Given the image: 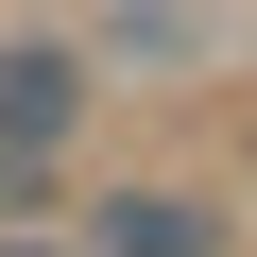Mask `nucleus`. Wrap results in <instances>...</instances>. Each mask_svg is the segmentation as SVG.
Returning a JSON list of instances; mask_svg holds the SVG:
<instances>
[{
	"instance_id": "f257e3e1",
	"label": "nucleus",
	"mask_w": 257,
	"mask_h": 257,
	"mask_svg": "<svg viewBox=\"0 0 257 257\" xmlns=\"http://www.w3.org/2000/svg\"><path fill=\"white\" fill-rule=\"evenodd\" d=\"M86 120H103V52L86 35H0V206H52L86 172Z\"/></svg>"
},
{
	"instance_id": "f03ea898",
	"label": "nucleus",
	"mask_w": 257,
	"mask_h": 257,
	"mask_svg": "<svg viewBox=\"0 0 257 257\" xmlns=\"http://www.w3.org/2000/svg\"><path fill=\"white\" fill-rule=\"evenodd\" d=\"M69 240H86V257H240V206L189 189V172H120V189H86Z\"/></svg>"
},
{
	"instance_id": "7ed1b4c3",
	"label": "nucleus",
	"mask_w": 257,
	"mask_h": 257,
	"mask_svg": "<svg viewBox=\"0 0 257 257\" xmlns=\"http://www.w3.org/2000/svg\"><path fill=\"white\" fill-rule=\"evenodd\" d=\"M0 257H86V240H69V223H0Z\"/></svg>"
}]
</instances>
